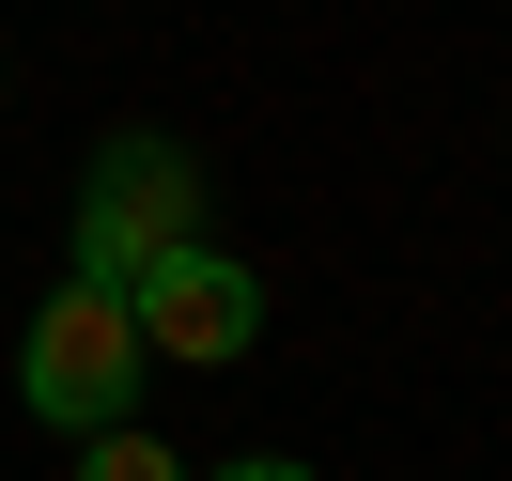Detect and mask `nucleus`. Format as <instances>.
I'll return each mask as SVG.
<instances>
[{
  "instance_id": "nucleus-2",
  "label": "nucleus",
  "mask_w": 512,
  "mask_h": 481,
  "mask_svg": "<svg viewBox=\"0 0 512 481\" xmlns=\"http://www.w3.org/2000/svg\"><path fill=\"white\" fill-rule=\"evenodd\" d=\"M187 233H202V171H187V140H156V125L94 140V187H78V280H140V264L187 249Z\"/></svg>"
},
{
  "instance_id": "nucleus-5",
  "label": "nucleus",
  "mask_w": 512,
  "mask_h": 481,
  "mask_svg": "<svg viewBox=\"0 0 512 481\" xmlns=\"http://www.w3.org/2000/svg\"><path fill=\"white\" fill-rule=\"evenodd\" d=\"M202 481H311L295 450H249V466H202Z\"/></svg>"
},
{
  "instance_id": "nucleus-1",
  "label": "nucleus",
  "mask_w": 512,
  "mask_h": 481,
  "mask_svg": "<svg viewBox=\"0 0 512 481\" xmlns=\"http://www.w3.org/2000/svg\"><path fill=\"white\" fill-rule=\"evenodd\" d=\"M140 311H125V280H63L32 311V342H16V404L47 419V435H109V419H140Z\"/></svg>"
},
{
  "instance_id": "nucleus-4",
  "label": "nucleus",
  "mask_w": 512,
  "mask_h": 481,
  "mask_svg": "<svg viewBox=\"0 0 512 481\" xmlns=\"http://www.w3.org/2000/svg\"><path fill=\"white\" fill-rule=\"evenodd\" d=\"M78 481H202L187 450H156L140 419H109V435H78Z\"/></svg>"
},
{
  "instance_id": "nucleus-3",
  "label": "nucleus",
  "mask_w": 512,
  "mask_h": 481,
  "mask_svg": "<svg viewBox=\"0 0 512 481\" xmlns=\"http://www.w3.org/2000/svg\"><path fill=\"white\" fill-rule=\"evenodd\" d=\"M125 311H140V357H171V373H218V357H249V342H264V280L218 249V233L156 249V264L125 280Z\"/></svg>"
}]
</instances>
